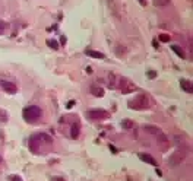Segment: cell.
Instances as JSON below:
<instances>
[{
  "label": "cell",
  "instance_id": "6da1fadb",
  "mask_svg": "<svg viewBox=\"0 0 193 181\" xmlns=\"http://www.w3.org/2000/svg\"><path fill=\"white\" fill-rule=\"evenodd\" d=\"M23 120L27 121V123H38L41 120V117H43V110L40 108L38 105H29L27 108H23Z\"/></svg>",
  "mask_w": 193,
  "mask_h": 181
},
{
  "label": "cell",
  "instance_id": "7a4b0ae2",
  "mask_svg": "<svg viewBox=\"0 0 193 181\" xmlns=\"http://www.w3.org/2000/svg\"><path fill=\"white\" fill-rule=\"evenodd\" d=\"M129 108L130 110H146L149 108V98L145 93H139L138 97L129 101Z\"/></svg>",
  "mask_w": 193,
  "mask_h": 181
},
{
  "label": "cell",
  "instance_id": "3957f363",
  "mask_svg": "<svg viewBox=\"0 0 193 181\" xmlns=\"http://www.w3.org/2000/svg\"><path fill=\"white\" fill-rule=\"evenodd\" d=\"M189 155V148L187 146H183V148H178L176 152H173L170 158H168V164L170 167H177V165H180L186 159V156Z\"/></svg>",
  "mask_w": 193,
  "mask_h": 181
},
{
  "label": "cell",
  "instance_id": "277c9868",
  "mask_svg": "<svg viewBox=\"0 0 193 181\" xmlns=\"http://www.w3.org/2000/svg\"><path fill=\"white\" fill-rule=\"evenodd\" d=\"M86 117L94 121H101V120H107L110 117V113L105 110H101V108H98V110H89L86 113Z\"/></svg>",
  "mask_w": 193,
  "mask_h": 181
},
{
  "label": "cell",
  "instance_id": "5b68a950",
  "mask_svg": "<svg viewBox=\"0 0 193 181\" xmlns=\"http://www.w3.org/2000/svg\"><path fill=\"white\" fill-rule=\"evenodd\" d=\"M117 86L120 88L121 93H130V92H133V91H136V85L132 83L129 79H126V77H119Z\"/></svg>",
  "mask_w": 193,
  "mask_h": 181
},
{
  "label": "cell",
  "instance_id": "8992f818",
  "mask_svg": "<svg viewBox=\"0 0 193 181\" xmlns=\"http://www.w3.org/2000/svg\"><path fill=\"white\" fill-rule=\"evenodd\" d=\"M0 88L6 93H15L16 92V85L10 80H0Z\"/></svg>",
  "mask_w": 193,
  "mask_h": 181
},
{
  "label": "cell",
  "instance_id": "52a82bcc",
  "mask_svg": "<svg viewBox=\"0 0 193 181\" xmlns=\"http://www.w3.org/2000/svg\"><path fill=\"white\" fill-rule=\"evenodd\" d=\"M157 136H158V140H157V143H158L160 149L166 152L167 149L170 148V142H168V137H167V134H164V133H160V134H157Z\"/></svg>",
  "mask_w": 193,
  "mask_h": 181
},
{
  "label": "cell",
  "instance_id": "ba28073f",
  "mask_svg": "<svg viewBox=\"0 0 193 181\" xmlns=\"http://www.w3.org/2000/svg\"><path fill=\"white\" fill-rule=\"evenodd\" d=\"M70 136L73 137V139H76V137H79V133H81V124H79V121L75 120V123H72L70 124Z\"/></svg>",
  "mask_w": 193,
  "mask_h": 181
},
{
  "label": "cell",
  "instance_id": "9c48e42d",
  "mask_svg": "<svg viewBox=\"0 0 193 181\" xmlns=\"http://www.w3.org/2000/svg\"><path fill=\"white\" fill-rule=\"evenodd\" d=\"M139 158L142 159V161H144L145 164H149V165H154V167H157V159L154 158V156H151V155L149 154H141L139 155Z\"/></svg>",
  "mask_w": 193,
  "mask_h": 181
},
{
  "label": "cell",
  "instance_id": "30bf717a",
  "mask_svg": "<svg viewBox=\"0 0 193 181\" xmlns=\"http://www.w3.org/2000/svg\"><path fill=\"white\" fill-rule=\"evenodd\" d=\"M180 86H182V89L184 92L193 93V85H192L190 80H187V79H182V80H180Z\"/></svg>",
  "mask_w": 193,
  "mask_h": 181
},
{
  "label": "cell",
  "instance_id": "8fae6325",
  "mask_svg": "<svg viewBox=\"0 0 193 181\" xmlns=\"http://www.w3.org/2000/svg\"><path fill=\"white\" fill-rule=\"evenodd\" d=\"M117 83H119V77H117L114 73H110V75H108V79H107V85H108V88L116 89Z\"/></svg>",
  "mask_w": 193,
  "mask_h": 181
},
{
  "label": "cell",
  "instance_id": "7c38bea8",
  "mask_svg": "<svg viewBox=\"0 0 193 181\" xmlns=\"http://www.w3.org/2000/svg\"><path fill=\"white\" fill-rule=\"evenodd\" d=\"M85 54L89 56V57H92V59H98V60H103V59H105V56L101 53V51H95V50H86L85 51Z\"/></svg>",
  "mask_w": 193,
  "mask_h": 181
},
{
  "label": "cell",
  "instance_id": "4fadbf2b",
  "mask_svg": "<svg viewBox=\"0 0 193 181\" xmlns=\"http://www.w3.org/2000/svg\"><path fill=\"white\" fill-rule=\"evenodd\" d=\"M144 130L145 132L151 133V134H160L161 133V129L157 126H152V124H145L144 126Z\"/></svg>",
  "mask_w": 193,
  "mask_h": 181
},
{
  "label": "cell",
  "instance_id": "5bb4252c",
  "mask_svg": "<svg viewBox=\"0 0 193 181\" xmlns=\"http://www.w3.org/2000/svg\"><path fill=\"white\" fill-rule=\"evenodd\" d=\"M91 92H92L94 97H98V98L104 97V89L99 88V86H97V85H92V86H91Z\"/></svg>",
  "mask_w": 193,
  "mask_h": 181
},
{
  "label": "cell",
  "instance_id": "9a60e30c",
  "mask_svg": "<svg viewBox=\"0 0 193 181\" xmlns=\"http://www.w3.org/2000/svg\"><path fill=\"white\" fill-rule=\"evenodd\" d=\"M171 50H173L180 59H186V54H184V51L182 50V47H178L177 44H174V45H171Z\"/></svg>",
  "mask_w": 193,
  "mask_h": 181
},
{
  "label": "cell",
  "instance_id": "2e32d148",
  "mask_svg": "<svg viewBox=\"0 0 193 181\" xmlns=\"http://www.w3.org/2000/svg\"><path fill=\"white\" fill-rule=\"evenodd\" d=\"M121 127H123L124 130H132L133 121L132 120H123V121H121Z\"/></svg>",
  "mask_w": 193,
  "mask_h": 181
},
{
  "label": "cell",
  "instance_id": "e0dca14e",
  "mask_svg": "<svg viewBox=\"0 0 193 181\" xmlns=\"http://www.w3.org/2000/svg\"><path fill=\"white\" fill-rule=\"evenodd\" d=\"M7 120H9V115H7V113H6L5 110H0V121H2V123H6Z\"/></svg>",
  "mask_w": 193,
  "mask_h": 181
},
{
  "label": "cell",
  "instance_id": "ac0fdd59",
  "mask_svg": "<svg viewBox=\"0 0 193 181\" xmlns=\"http://www.w3.org/2000/svg\"><path fill=\"white\" fill-rule=\"evenodd\" d=\"M47 45H48V47H51L53 50L59 48V43H57L56 39H48V41H47Z\"/></svg>",
  "mask_w": 193,
  "mask_h": 181
},
{
  "label": "cell",
  "instance_id": "d6986e66",
  "mask_svg": "<svg viewBox=\"0 0 193 181\" xmlns=\"http://www.w3.org/2000/svg\"><path fill=\"white\" fill-rule=\"evenodd\" d=\"M171 39V37L168 35V34H160V41L161 43H168Z\"/></svg>",
  "mask_w": 193,
  "mask_h": 181
},
{
  "label": "cell",
  "instance_id": "ffe728a7",
  "mask_svg": "<svg viewBox=\"0 0 193 181\" xmlns=\"http://www.w3.org/2000/svg\"><path fill=\"white\" fill-rule=\"evenodd\" d=\"M170 3V0H154L155 6H167Z\"/></svg>",
  "mask_w": 193,
  "mask_h": 181
},
{
  "label": "cell",
  "instance_id": "44dd1931",
  "mask_svg": "<svg viewBox=\"0 0 193 181\" xmlns=\"http://www.w3.org/2000/svg\"><path fill=\"white\" fill-rule=\"evenodd\" d=\"M6 27H7V25H6V22H3V21H0V34L3 32V31H5V29H6Z\"/></svg>",
  "mask_w": 193,
  "mask_h": 181
},
{
  "label": "cell",
  "instance_id": "7402d4cb",
  "mask_svg": "<svg viewBox=\"0 0 193 181\" xmlns=\"http://www.w3.org/2000/svg\"><path fill=\"white\" fill-rule=\"evenodd\" d=\"M10 180H12V181H23L22 178H21L19 175H16V174H15V175H12V177H10Z\"/></svg>",
  "mask_w": 193,
  "mask_h": 181
},
{
  "label": "cell",
  "instance_id": "603a6c76",
  "mask_svg": "<svg viewBox=\"0 0 193 181\" xmlns=\"http://www.w3.org/2000/svg\"><path fill=\"white\" fill-rule=\"evenodd\" d=\"M146 75H148V77H149V79H154V77L157 76V73H155V72H152V70H149L148 73H146Z\"/></svg>",
  "mask_w": 193,
  "mask_h": 181
},
{
  "label": "cell",
  "instance_id": "cb8c5ba5",
  "mask_svg": "<svg viewBox=\"0 0 193 181\" xmlns=\"http://www.w3.org/2000/svg\"><path fill=\"white\" fill-rule=\"evenodd\" d=\"M73 105H75V101H69L67 102V108H72Z\"/></svg>",
  "mask_w": 193,
  "mask_h": 181
},
{
  "label": "cell",
  "instance_id": "d4e9b609",
  "mask_svg": "<svg viewBox=\"0 0 193 181\" xmlns=\"http://www.w3.org/2000/svg\"><path fill=\"white\" fill-rule=\"evenodd\" d=\"M152 44H154L155 48H158V41H155V39H154V41H152Z\"/></svg>",
  "mask_w": 193,
  "mask_h": 181
},
{
  "label": "cell",
  "instance_id": "484cf974",
  "mask_svg": "<svg viewBox=\"0 0 193 181\" xmlns=\"http://www.w3.org/2000/svg\"><path fill=\"white\" fill-rule=\"evenodd\" d=\"M139 3H141L142 6H145V5H146V0H139Z\"/></svg>",
  "mask_w": 193,
  "mask_h": 181
},
{
  "label": "cell",
  "instance_id": "4316f807",
  "mask_svg": "<svg viewBox=\"0 0 193 181\" xmlns=\"http://www.w3.org/2000/svg\"><path fill=\"white\" fill-rule=\"evenodd\" d=\"M86 73H92V69H91V67H86Z\"/></svg>",
  "mask_w": 193,
  "mask_h": 181
},
{
  "label": "cell",
  "instance_id": "83f0119b",
  "mask_svg": "<svg viewBox=\"0 0 193 181\" xmlns=\"http://www.w3.org/2000/svg\"><path fill=\"white\" fill-rule=\"evenodd\" d=\"M53 181H63V178H53Z\"/></svg>",
  "mask_w": 193,
  "mask_h": 181
},
{
  "label": "cell",
  "instance_id": "f1b7e54d",
  "mask_svg": "<svg viewBox=\"0 0 193 181\" xmlns=\"http://www.w3.org/2000/svg\"><path fill=\"white\" fill-rule=\"evenodd\" d=\"M2 161H3V159H2V156H0V164H2Z\"/></svg>",
  "mask_w": 193,
  "mask_h": 181
}]
</instances>
